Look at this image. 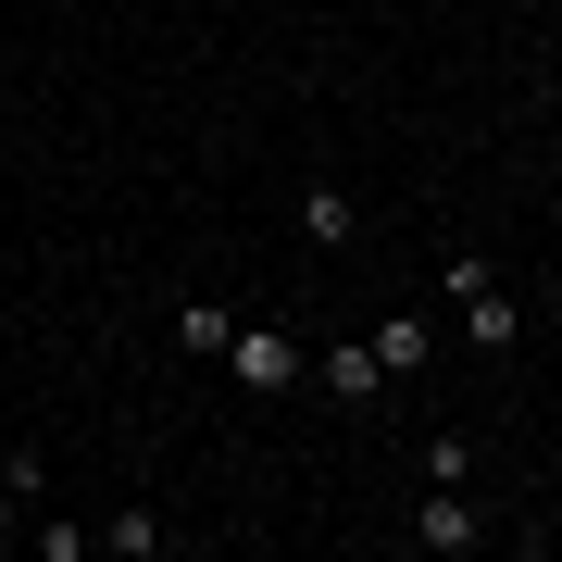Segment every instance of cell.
<instances>
[{
  "label": "cell",
  "mask_w": 562,
  "mask_h": 562,
  "mask_svg": "<svg viewBox=\"0 0 562 562\" xmlns=\"http://www.w3.org/2000/svg\"><path fill=\"white\" fill-rule=\"evenodd\" d=\"M101 550H113V562H150V550H176V525H162V513H113Z\"/></svg>",
  "instance_id": "cell-8"
},
{
  "label": "cell",
  "mask_w": 562,
  "mask_h": 562,
  "mask_svg": "<svg viewBox=\"0 0 562 562\" xmlns=\"http://www.w3.org/2000/svg\"><path fill=\"white\" fill-rule=\"evenodd\" d=\"M375 362H387V375H425V362H438V325H375Z\"/></svg>",
  "instance_id": "cell-7"
},
{
  "label": "cell",
  "mask_w": 562,
  "mask_h": 562,
  "mask_svg": "<svg viewBox=\"0 0 562 562\" xmlns=\"http://www.w3.org/2000/svg\"><path fill=\"white\" fill-rule=\"evenodd\" d=\"M0 538H25V501H13V487H0Z\"/></svg>",
  "instance_id": "cell-11"
},
{
  "label": "cell",
  "mask_w": 562,
  "mask_h": 562,
  "mask_svg": "<svg viewBox=\"0 0 562 562\" xmlns=\"http://www.w3.org/2000/svg\"><path fill=\"white\" fill-rule=\"evenodd\" d=\"M425 487H475V438H425Z\"/></svg>",
  "instance_id": "cell-10"
},
{
  "label": "cell",
  "mask_w": 562,
  "mask_h": 562,
  "mask_svg": "<svg viewBox=\"0 0 562 562\" xmlns=\"http://www.w3.org/2000/svg\"><path fill=\"white\" fill-rule=\"evenodd\" d=\"M0 487H13V501H25V513H38V501H50V462H38V450H13V438H0Z\"/></svg>",
  "instance_id": "cell-9"
},
{
  "label": "cell",
  "mask_w": 562,
  "mask_h": 562,
  "mask_svg": "<svg viewBox=\"0 0 562 562\" xmlns=\"http://www.w3.org/2000/svg\"><path fill=\"white\" fill-rule=\"evenodd\" d=\"M313 375H325V401H350V413H362V401L387 387V362H375V338H338V350L313 362Z\"/></svg>",
  "instance_id": "cell-5"
},
{
  "label": "cell",
  "mask_w": 562,
  "mask_h": 562,
  "mask_svg": "<svg viewBox=\"0 0 562 562\" xmlns=\"http://www.w3.org/2000/svg\"><path fill=\"white\" fill-rule=\"evenodd\" d=\"M225 338H238L225 301H188V313H176V350H188V362H225Z\"/></svg>",
  "instance_id": "cell-6"
},
{
  "label": "cell",
  "mask_w": 562,
  "mask_h": 562,
  "mask_svg": "<svg viewBox=\"0 0 562 562\" xmlns=\"http://www.w3.org/2000/svg\"><path fill=\"white\" fill-rule=\"evenodd\" d=\"M438 276H450V325H462V350H487V362H501V350L525 338V301L487 276V250H450Z\"/></svg>",
  "instance_id": "cell-1"
},
{
  "label": "cell",
  "mask_w": 562,
  "mask_h": 562,
  "mask_svg": "<svg viewBox=\"0 0 562 562\" xmlns=\"http://www.w3.org/2000/svg\"><path fill=\"white\" fill-rule=\"evenodd\" d=\"M401 538L450 562V550H475V538H487V513H475V487H425V501H413V525H401Z\"/></svg>",
  "instance_id": "cell-3"
},
{
  "label": "cell",
  "mask_w": 562,
  "mask_h": 562,
  "mask_svg": "<svg viewBox=\"0 0 562 562\" xmlns=\"http://www.w3.org/2000/svg\"><path fill=\"white\" fill-rule=\"evenodd\" d=\"M301 238H313V250H350V238H362V201H350L338 176H313V188H301Z\"/></svg>",
  "instance_id": "cell-4"
},
{
  "label": "cell",
  "mask_w": 562,
  "mask_h": 562,
  "mask_svg": "<svg viewBox=\"0 0 562 562\" xmlns=\"http://www.w3.org/2000/svg\"><path fill=\"white\" fill-rule=\"evenodd\" d=\"M225 375H238L250 401H276V387H301V338H288V325H238V338H225Z\"/></svg>",
  "instance_id": "cell-2"
}]
</instances>
